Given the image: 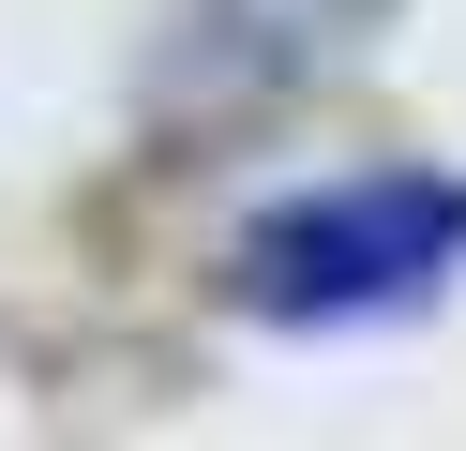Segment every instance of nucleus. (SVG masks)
I'll list each match as a JSON object with an SVG mask.
<instances>
[{
	"label": "nucleus",
	"mask_w": 466,
	"mask_h": 451,
	"mask_svg": "<svg viewBox=\"0 0 466 451\" xmlns=\"http://www.w3.org/2000/svg\"><path fill=\"white\" fill-rule=\"evenodd\" d=\"M226 271H241V301H256V316H286V331L421 316V301L466 271V180H436V166H361V180H316V196L256 210Z\"/></svg>",
	"instance_id": "f257e3e1"
}]
</instances>
